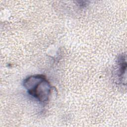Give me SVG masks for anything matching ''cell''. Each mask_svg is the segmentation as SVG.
<instances>
[{"mask_svg": "<svg viewBox=\"0 0 127 127\" xmlns=\"http://www.w3.org/2000/svg\"><path fill=\"white\" fill-rule=\"evenodd\" d=\"M23 86L28 93L39 101L47 102L51 92L50 83L43 75H34L25 79Z\"/></svg>", "mask_w": 127, "mask_h": 127, "instance_id": "cell-1", "label": "cell"}]
</instances>
